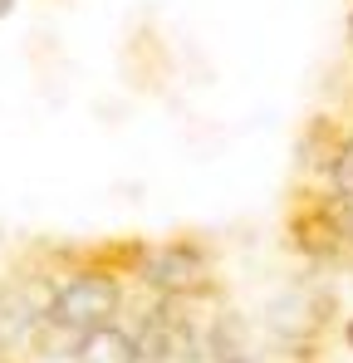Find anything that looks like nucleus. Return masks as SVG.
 <instances>
[{
    "mask_svg": "<svg viewBox=\"0 0 353 363\" xmlns=\"http://www.w3.org/2000/svg\"><path fill=\"white\" fill-rule=\"evenodd\" d=\"M344 339H349V349H353V319H349V324H344Z\"/></svg>",
    "mask_w": 353,
    "mask_h": 363,
    "instance_id": "f8f14e48",
    "label": "nucleus"
},
{
    "mask_svg": "<svg viewBox=\"0 0 353 363\" xmlns=\"http://www.w3.org/2000/svg\"><path fill=\"white\" fill-rule=\"evenodd\" d=\"M344 138H349V128L334 118V113H314V118L299 128V147H294L299 167H304L309 177H324V172L334 167V157H339Z\"/></svg>",
    "mask_w": 353,
    "mask_h": 363,
    "instance_id": "39448f33",
    "label": "nucleus"
},
{
    "mask_svg": "<svg viewBox=\"0 0 353 363\" xmlns=\"http://www.w3.org/2000/svg\"><path fill=\"white\" fill-rule=\"evenodd\" d=\"M324 186L334 191V196H344L353 206V133L344 138V147H339V157H334V167L324 172Z\"/></svg>",
    "mask_w": 353,
    "mask_h": 363,
    "instance_id": "1a4fd4ad",
    "label": "nucleus"
},
{
    "mask_svg": "<svg viewBox=\"0 0 353 363\" xmlns=\"http://www.w3.org/2000/svg\"><path fill=\"white\" fill-rule=\"evenodd\" d=\"M45 314L59 319V324H69V329H79V334L99 329V324H113L123 314V275L84 260L64 280H55V295H50Z\"/></svg>",
    "mask_w": 353,
    "mask_h": 363,
    "instance_id": "7ed1b4c3",
    "label": "nucleus"
},
{
    "mask_svg": "<svg viewBox=\"0 0 353 363\" xmlns=\"http://www.w3.org/2000/svg\"><path fill=\"white\" fill-rule=\"evenodd\" d=\"M10 10H15V0H0V20H5V15H10Z\"/></svg>",
    "mask_w": 353,
    "mask_h": 363,
    "instance_id": "9d476101",
    "label": "nucleus"
},
{
    "mask_svg": "<svg viewBox=\"0 0 353 363\" xmlns=\"http://www.w3.org/2000/svg\"><path fill=\"white\" fill-rule=\"evenodd\" d=\"M285 236L304 260L334 265L353 245V206L329 186H299L285 211Z\"/></svg>",
    "mask_w": 353,
    "mask_h": 363,
    "instance_id": "f257e3e1",
    "label": "nucleus"
},
{
    "mask_svg": "<svg viewBox=\"0 0 353 363\" xmlns=\"http://www.w3.org/2000/svg\"><path fill=\"white\" fill-rule=\"evenodd\" d=\"M79 344H84V334L79 329H69V324H59V319H35L30 324V334H25V349L35 354L40 363H74L79 354Z\"/></svg>",
    "mask_w": 353,
    "mask_h": 363,
    "instance_id": "0eeeda50",
    "label": "nucleus"
},
{
    "mask_svg": "<svg viewBox=\"0 0 353 363\" xmlns=\"http://www.w3.org/2000/svg\"><path fill=\"white\" fill-rule=\"evenodd\" d=\"M138 344V363H201V319L191 300H157L138 309L128 329Z\"/></svg>",
    "mask_w": 353,
    "mask_h": 363,
    "instance_id": "20e7f679",
    "label": "nucleus"
},
{
    "mask_svg": "<svg viewBox=\"0 0 353 363\" xmlns=\"http://www.w3.org/2000/svg\"><path fill=\"white\" fill-rule=\"evenodd\" d=\"M201 363H250V329L240 314L221 309L201 324Z\"/></svg>",
    "mask_w": 353,
    "mask_h": 363,
    "instance_id": "423d86ee",
    "label": "nucleus"
},
{
    "mask_svg": "<svg viewBox=\"0 0 353 363\" xmlns=\"http://www.w3.org/2000/svg\"><path fill=\"white\" fill-rule=\"evenodd\" d=\"M0 363H10V354H0Z\"/></svg>",
    "mask_w": 353,
    "mask_h": 363,
    "instance_id": "ddd939ff",
    "label": "nucleus"
},
{
    "mask_svg": "<svg viewBox=\"0 0 353 363\" xmlns=\"http://www.w3.org/2000/svg\"><path fill=\"white\" fill-rule=\"evenodd\" d=\"M74 363H138V344H133V334L113 319V324H99V329L84 334Z\"/></svg>",
    "mask_w": 353,
    "mask_h": 363,
    "instance_id": "6e6552de",
    "label": "nucleus"
},
{
    "mask_svg": "<svg viewBox=\"0 0 353 363\" xmlns=\"http://www.w3.org/2000/svg\"><path fill=\"white\" fill-rule=\"evenodd\" d=\"M157 300H206L216 290V255L191 236H172V241H147L142 260L133 270Z\"/></svg>",
    "mask_w": 353,
    "mask_h": 363,
    "instance_id": "f03ea898",
    "label": "nucleus"
},
{
    "mask_svg": "<svg viewBox=\"0 0 353 363\" xmlns=\"http://www.w3.org/2000/svg\"><path fill=\"white\" fill-rule=\"evenodd\" d=\"M344 30H349V45H353V0H349V25Z\"/></svg>",
    "mask_w": 353,
    "mask_h": 363,
    "instance_id": "9b49d317",
    "label": "nucleus"
}]
</instances>
